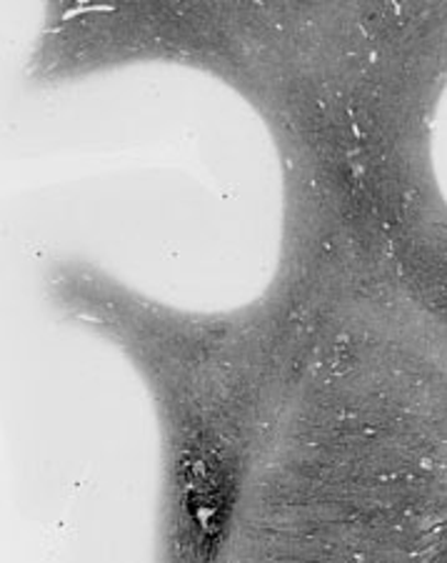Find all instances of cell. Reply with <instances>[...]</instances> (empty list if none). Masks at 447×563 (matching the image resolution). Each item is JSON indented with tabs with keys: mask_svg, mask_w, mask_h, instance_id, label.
<instances>
[{
	"mask_svg": "<svg viewBox=\"0 0 447 563\" xmlns=\"http://www.w3.org/2000/svg\"><path fill=\"white\" fill-rule=\"evenodd\" d=\"M182 468V547H188L190 559L195 563L210 561V553L217 547V536L223 531L225 519V474L213 456L195 451L180 463Z\"/></svg>",
	"mask_w": 447,
	"mask_h": 563,
	"instance_id": "obj_1",
	"label": "cell"
}]
</instances>
